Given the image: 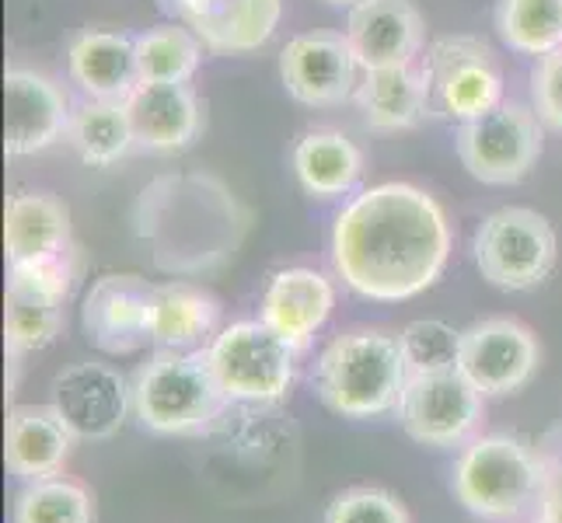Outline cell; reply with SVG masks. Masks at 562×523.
<instances>
[{
    "instance_id": "cell-16",
    "label": "cell",
    "mask_w": 562,
    "mask_h": 523,
    "mask_svg": "<svg viewBox=\"0 0 562 523\" xmlns=\"http://www.w3.org/2000/svg\"><path fill=\"white\" fill-rule=\"evenodd\" d=\"M70 105L46 73L11 67L4 73V150L29 158L53 147L70 129Z\"/></svg>"
},
{
    "instance_id": "cell-18",
    "label": "cell",
    "mask_w": 562,
    "mask_h": 523,
    "mask_svg": "<svg viewBox=\"0 0 562 523\" xmlns=\"http://www.w3.org/2000/svg\"><path fill=\"white\" fill-rule=\"evenodd\" d=\"M53 405L70 422L77 440H105L123 425L133 405L126 380L105 363H74L53 384Z\"/></svg>"
},
{
    "instance_id": "cell-34",
    "label": "cell",
    "mask_w": 562,
    "mask_h": 523,
    "mask_svg": "<svg viewBox=\"0 0 562 523\" xmlns=\"http://www.w3.org/2000/svg\"><path fill=\"white\" fill-rule=\"evenodd\" d=\"M538 523H562V461H546L538 492Z\"/></svg>"
},
{
    "instance_id": "cell-11",
    "label": "cell",
    "mask_w": 562,
    "mask_h": 523,
    "mask_svg": "<svg viewBox=\"0 0 562 523\" xmlns=\"http://www.w3.org/2000/svg\"><path fill=\"white\" fill-rule=\"evenodd\" d=\"M479 387L461 371L413 374L398 398V422L423 447H458L482 419Z\"/></svg>"
},
{
    "instance_id": "cell-21",
    "label": "cell",
    "mask_w": 562,
    "mask_h": 523,
    "mask_svg": "<svg viewBox=\"0 0 562 523\" xmlns=\"http://www.w3.org/2000/svg\"><path fill=\"white\" fill-rule=\"evenodd\" d=\"M74 440L77 433L56 405H14L4 433L8 471L25 481L60 475L74 451Z\"/></svg>"
},
{
    "instance_id": "cell-27",
    "label": "cell",
    "mask_w": 562,
    "mask_h": 523,
    "mask_svg": "<svg viewBox=\"0 0 562 523\" xmlns=\"http://www.w3.org/2000/svg\"><path fill=\"white\" fill-rule=\"evenodd\" d=\"M67 140L77 150V158L91 168H109L120 158H126V154L137 147L126 102L88 99L81 109H74Z\"/></svg>"
},
{
    "instance_id": "cell-7",
    "label": "cell",
    "mask_w": 562,
    "mask_h": 523,
    "mask_svg": "<svg viewBox=\"0 0 562 523\" xmlns=\"http://www.w3.org/2000/svg\"><path fill=\"white\" fill-rule=\"evenodd\" d=\"M294 356L297 349L280 339L262 318L227 325L206 345L210 371L227 401L248 405H273L290 391Z\"/></svg>"
},
{
    "instance_id": "cell-17",
    "label": "cell",
    "mask_w": 562,
    "mask_h": 523,
    "mask_svg": "<svg viewBox=\"0 0 562 523\" xmlns=\"http://www.w3.org/2000/svg\"><path fill=\"white\" fill-rule=\"evenodd\" d=\"M423 14L409 0H360L346 18L350 43L360 70L413 64L423 49Z\"/></svg>"
},
{
    "instance_id": "cell-20",
    "label": "cell",
    "mask_w": 562,
    "mask_h": 523,
    "mask_svg": "<svg viewBox=\"0 0 562 523\" xmlns=\"http://www.w3.org/2000/svg\"><path fill=\"white\" fill-rule=\"evenodd\" d=\"M333 304H336V289L318 269H304V265L280 269L266 283L262 321L301 353V349L312 345L315 332L333 315Z\"/></svg>"
},
{
    "instance_id": "cell-30",
    "label": "cell",
    "mask_w": 562,
    "mask_h": 523,
    "mask_svg": "<svg viewBox=\"0 0 562 523\" xmlns=\"http://www.w3.org/2000/svg\"><path fill=\"white\" fill-rule=\"evenodd\" d=\"M14 523H94V499L70 478H38L18 492Z\"/></svg>"
},
{
    "instance_id": "cell-33",
    "label": "cell",
    "mask_w": 562,
    "mask_h": 523,
    "mask_svg": "<svg viewBox=\"0 0 562 523\" xmlns=\"http://www.w3.org/2000/svg\"><path fill=\"white\" fill-rule=\"evenodd\" d=\"M531 109L546 126L562 129V49L538 56L531 70Z\"/></svg>"
},
{
    "instance_id": "cell-23",
    "label": "cell",
    "mask_w": 562,
    "mask_h": 523,
    "mask_svg": "<svg viewBox=\"0 0 562 523\" xmlns=\"http://www.w3.org/2000/svg\"><path fill=\"white\" fill-rule=\"evenodd\" d=\"M8 265L49 262L74 251L70 209L49 192H14L4 213Z\"/></svg>"
},
{
    "instance_id": "cell-10",
    "label": "cell",
    "mask_w": 562,
    "mask_h": 523,
    "mask_svg": "<svg viewBox=\"0 0 562 523\" xmlns=\"http://www.w3.org/2000/svg\"><path fill=\"white\" fill-rule=\"evenodd\" d=\"M77 280V248L60 259L8 265V353L18 360L56 342L64 328V304Z\"/></svg>"
},
{
    "instance_id": "cell-8",
    "label": "cell",
    "mask_w": 562,
    "mask_h": 523,
    "mask_svg": "<svg viewBox=\"0 0 562 523\" xmlns=\"http://www.w3.org/2000/svg\"><path fill=\"white\" fill-rule=\"evenodd\" d=\"M475 265L499 289H535L549 280L559 259V241L549 217L531 206H503L479 224L472 241Z\"/></svg>"
},
{
    "instance_id": "cell-29",
    "label": "cell",
    "mask_w": 562,
    "mask_h": 523,
    "mask_svg": "<svg viewBox=\"0 0 562 523\" xmlns=\"http://www.w3.org/2000/svg\"><path fill=\"white\" fill-rule=\"evenodd\" d=\"M203 43L200 35H192L186 25L171 22L158 25L144 35H137V67L140 81H158V84H189L192 73L200 70L203 60Z\"/></svg>"
},
{
    "instance_id": "cell-1",
    "label": "cell",
    "mask_w": 562,
    "mask_h": 523,
    "mask_svg": "<svg viewBox=\"0 0 562 523\" xmlns=\"http://www.w3.org/2000/svg\"><path fill=\"white\" fill-rule=\"evenodd\" d=\"M451 255L443 206L409 182L363 189L339 209L333 265L353 294L398 304L426 294Z\"/></svg>"
},
{
    "instance_id": "cell-25",
    "label": "cell",
    "mask_w": 562,
    "mask_h": 523,
    "mask_svg": "<svg viewBox=\"0 0 562 523\" xmlns=\"http://www.w3.org/2000/svg\"><path fill=\"white\" fill-rule=\"evenodd\" d=\"M353 99H357L363 123L381 133L413 129L423 120H430L423 70H416L413 64L363 70Z\"/></svg>"
},
{
    "instance_id": "cell-24",
    "label": "cell",
    "mask_w": 562,
    "mask_h": 523,
    "mask_svg": "<svg viewBox=\"0 0 562 523\" xmlns=\"http://www.w3.org/2000/svg\"><path fill=\"white\" fill-rule=\"evenodd\" d=\"M217 321H221V300L210 289L186 280L154 286L150 342L158 349L189 353V349L203 345L210 336H217Z\"/></svg>"
},
{
    "instance_id": "cell-14",
    "label": "cell",
    "mask_w": 562,
    "mask_h": 523,
    "mask_svg": "<svg viewBox=\"0 0 562 523\" xmlns=\"http://www.w3.org/2000/svg\"><path fill=\"white\" fill-rule=\"evenodd\" d=\"M154 286L133 273H109L94 280L81 304L85 339L109 356H130L150 342Z\"/></svg>"
},
{
    "instance_id": "cell-22",
    "label": "cell",
    "mask_w": 562,
    "mask_h": 523,
    "mask_svg": "<svg viewBox=\"0 0 562 523\" xmlns=\"http://www.w3.org/2000/svg\"><path fill=\"white\" fill-rule=\"evenodd\" d=\"M70 81L88 99L99 102H126L140 84L137 67V38L123 32H81L67 53Z\"/></svg>"
},
{
    "instance_id": "cell-6",
    "label": "cell",
    "mask_w": 562,
    "mask_h": 523,
    "mask_svg": "<svg viewBox=\"0 0 562 523\" xmlns=\"http://www.w3.org/2000/svg\"><path fill=\"white\" fill-rule=\"evenodd\" d=\"M430 120L469 123L503 102V67L479 35H443L423 56Z\"/></svg>"
},
{
    "instance_id": "cell-5",
    "label": "cell",
    "mask_w": 562,
    "mask_h": 523,
    "mask_svg": "<svg viewBox=\"0 0 562 523\" xmlns=\"http://www.w3.org/2000/svg\"><path fill=\"white\" fill-rule=\"evenodd\" d=\"M546 461L517 436H479L464 447L451 486L458 502L482 520H510L538 502Z\"/></svg>"
},
{
    "instance_id": "cell-9",
    "label": "cell",
    "mask_w": 562,
    "mask_h": 523,
    "mask_svg": "<svg viewBox=\"0 0 562 523\" xmlns=\"http://www.w3.org/2000/svg\"><path fill=\"white\" fill-rule=\"evenodd\" d=\"M454 150L475 182L517 185L541 158V120L520 102H499L475 120L458 123Z\"/></svg>"
},
{
    "instance_id": "cell-32",
    "label": "cell",
    "mask_w": 562,
    "mask_h": 523,
    "mask_svg": "<svg viewBox=\"0 0 562 523\" xmlns=\"http://www.w3.org/2000/svg\"><path fill=\"white\" fill-rule=\"evenodd\" d=\"M325 523H413V520L395 492L378 486H357L328 502Z\"/></svg>"
},
{
    "instance_id": "cell-15",
    "label": "cell",
    "mask_w": 562,
    "mask_h": 523,
    "mask_svg": "<svg viewBox=\"0 0 562 523\" xmlns=\"http://www.w3.org/2000/svg\"><path fill=\"white\" fill-rule=\"evenodd\" d=\"M179 25H186L213 53H256L273 38L283 0H158Z\"/></svg>"
},
{
    "instance_id": "cell-4",
    "label": "cell",
    "mask_w": 562,
    "mask_h": 523,
    "mask_svg": "<svg viewBox=\"0 0 562 523\" xmlns=\"http://www.w3.org/2000/svg\"><path fill=\"white\" fill-rule=\"evenodd\" d=\"M133 416L144 430L161 436L196 433L217 419L227 395L221 391L217 377L210 371L206 349L203 353H176L161 349L154 353L130 384Z\"/></svg>"
},
{
    "instance_id": "cell-26",
    "label": "cell",
    "mask_w": 562,
    "mask_h": 523,
    "mask_svg": "<svg viewBox=\"0 0 562 523\" xmlns=\"http://www.w3.org/2000/svg\"><path fill=\"white\" fill-rule=\"evenodd\" d=\"M294 174L307 196L336 200L357 189L363 174V154L339 129L304 133L294 147Z\"/></svg>"
},
{
    "instance_id": "cell-31",
    "label": "cell",
    "mask_w": 562,
    "mask_h": 523,
    "mask_svg": "<svg viewBox=\"0 0 562 523\" xmlns=\"http://www.w3.org/2000/svg\"><path fill=\"white\" fill-rule=\"evenodd\" d=\"M461 336L454 325L437 321V318H423V321H409L402 328L398 345L405 366L413 374H443V371H458L461 360Z\"/></svg>"
},
{
    "instance_id": "cell-19",
    "label": "cell",
    "mask_w": 562,
    "mask_h": 523,
    "mask_svg": "<svg viewBox=\"0 0 562 523\" xmlns=\"http://www.w3.org/2000/svg\"><path fill=\"white\" fill-rule=\"evenodd\" d=\"M126 112L133 123V140L150 154L182 150L203 133V105L189 84L140 81L126 99Z\"/></svg>"
},
{
    "instance_id": "cell-28",
    "label": "cell",
    "mask_w": 562,
    "mask_h": 523,
    "mask_svg": "<svg viewBox=\"0 0 562 523\" xmlns=\"http://www.w3.org/2000/svg\"><path fill=\"white\" fill-rule=\"evenodd\" d=\"M493 25L503 46L538 60L562 49V0H496Z\"/></svg>"
},
{
    "instance_id": "cell-35",
    "label": "cell",
    "mask_w": 562,
    "mask_h": 523,
    "mask_svg": "<svg viewBox=\"0 0 562 523\" xmlns=\"http://www.w3.org/2000/svg\"><path fill=\"white\" fill-rule=\"evenodd\" d=\"M325 4H336V8H353V4H360V0H325Z\"/></svg>"
},
{
    "instance_id": "cell-3",
    "label": "cell",
    "mask_w": 562,
    "mask_h": 523,
    "mask_svg": "<svg viewBox=\"0 0 562 523\" xmlns=\"http://www.w3.org/2000/svg\"><path fill=\"white\" fill-rule=\"evenodd\" d=\"M409 380L398 336L357 328L333 339L315 363V395L342 419H374L398 409Z\"/></svg>"
},
{
    "instance_id": "cell-2",
    "label": "cell",
    "mask_w": 562,
    "mask_h": 523,
    "mask_svg": "<svg viewBox=\"0 0 562 523\" xmlns=\"http://www.w3.org/2000/svg\"><path fill=\"white\" fill-rule=\"evenodd\" d=\"M137 238L165 273L217 269L245 238L248 213L221 179L200 171H176L154 179L137 200Z\"/></svg>"
},
{
    "instance_id": "cell-13",
    "label": "cell",
    "mask_w": 562,
    "mask_h": 523,
    "mask_svg": "<svg viewBox=\"0 0 562 523\" xmlns=\"http://www.w3.org/2000/svg\"><path fill=\"white\" fill-rule=\"evenodd\" d=\"M360 64L346 43V35L336 32H304L294 35L280 53V77L294 102L307 109L342 105L357 94Z\"/></svg>"
},
{
    "instance_id": "cell-12",
    "label": "cell",
    "mask_w": 562,
    "mask_h": 523,
    "mask_svg": "<svg viewBox=\"0 0 562 523\" xmlns=\"http://www.w3.org/2000/svg\"><path fill=\"white\" fill-rule=\"evenodd\" d=\"M541 345L517 318H486L464 328L458 371L486 398L520 391L538 371Z\"/></svg>"
}]
</instances>
